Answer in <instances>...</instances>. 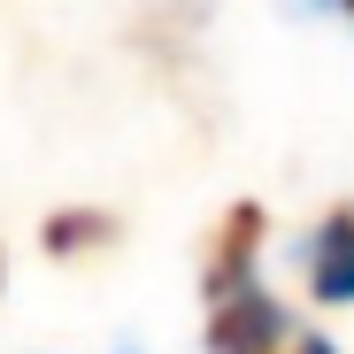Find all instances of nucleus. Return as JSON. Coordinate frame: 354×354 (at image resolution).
<instances>
[{
    "label": "nucleus",
    "mask_w": 354,
    "mask_h": 354,
    "mask_svg": "<svg viewBox=\"0 0 354 354\" xmlns=\"http://www.w3.org/2000/svg\"><path fill=\"white\" fill-rule=\"evenodd\" d=\"M285 331H292V324H285V308H277V292H262L254 277L208 301V354H277Z\"/></svg>",
    "instance_id": "nucleus-1"
},
{
    "label": "nucleus",
    "mask_w": 354,
    "mask_h": 354,
    "mask_svg": "<svg viewBox=\"0 0 354 354\" xmlns=\"http://www.w3.org/2000/svg\"><path fill=\"white\" fill-rule=\"evenodd\" d=\"M308 292L324 308L354 301V208H339V216L316 223V239H308Z\"/></svg>",
    "instance_id": "nucleus-2"
},
{
    "label": "nucleus",
    "mask_w": 354,
    "mask_h": 354,
    "mask_svg": "<svg viewBox=\"0 0 354 354\" xmlns=\"http://www.w3.org/2000/svg\"><path fill=\"white\" fill-rule=\"evenodd\" d=\"M254 239H262V208L239 201V208L223 216V231H216V254H208V301L254 277Z\"/></svg>",
    "instance_id": "nucleus-3"
},
{
    "label": "nucleus",
    "mask_w": 354,
    "mask_h": 354,
    "mask_svg": "<svg viewBox=\"0 0 354 354\" xmlns=\"http://www.w3.org/2000/svg\"><path fill=\"white\" fill-rule=\"evenodd\" d=\"M108 231H115L108 216H77V208H70V216H54V223H46V247H54V254H77V247L108 239Z\"/></svg>",
    "instance_id": "nucleus-4"
},
{
    "label": "nucleus",
    "mask_w": 354,
    "mask_h": 354,
    "mask_svg": "<svg viewBox=\"0 0 354 354\" xmlns=\"http://www.w3.org/2000/svg\"><path fill=\"white\" fill-rule=\"evenodd\" d=\"M292 354H339V346H324V339H301V346H292Z\"/></svg>",
    "instance_id": "nucleus-5"
},
{
    "label": "nucleus",
    "mask_w": 354,
    "mask_h": 354,
    "mask_svg": "<svg viewBox=\"0 0 354 354\" xmlns=\"http://www.w3.org/2000/svg\"><path fill=\"white\" fill-rule=\"evenodd\" d=\"M339 8H346V16H354V0H339Z\"/></svg>",
    "instance_id": "nucleus-6"
}]
</instances>
